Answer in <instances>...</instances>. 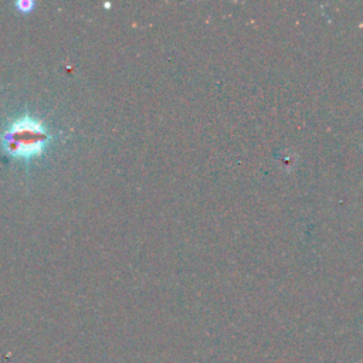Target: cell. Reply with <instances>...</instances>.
<instances>
[{
    "label": "cell",
    "mask_w": 363,
    "mask_h": 363,
    "mask_svg": "<svg viewBox=\"0 0 363 363\" xmlns=\"http://www.w3.org/2000/svg\"><path fill=\"white\" fill-rule=\"evenodd\" d=\"M54 135L50 126L31 113L13 118L0 132V149L11 160L30 164L51 146Z\"/></svg>",
    "instance_id": "1"
},
{
    "label": "cell",
    "mask_w": 363,
    "mask_h": 363,
    "mask_svg": "<svg viewBox=\"0 0 363 363\" xmlns=\"http://www.w3.org/2000/svg\"><path fill=\"white\" fill-rule=\"evenodd\" d=\"M14 6H16L17 11L26 14V13H31V11L34 10L35 3H34L33 0H17V1L14 3Z\"/></svg>",
    "instance_id": "2"
}]
</instances>
